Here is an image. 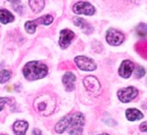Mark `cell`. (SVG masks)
I'll return each instance as SVG.
<instances>
[{"label":"cell","instance_id":"cb8c5ba5","mask_svg":"<svg viewBox=\"0 0 147 135\" xmlns=\"http://www.w3.org/2000/svg\"><path fill=\"white\" fill-rule=\"evenodd\" d=\"M140 130H141L142 132H147V121L141 123V126H140Z\"/></svg>","mask_w":147,"mask_h":135},{"label":"cell","instance_id":"9a60e30c","mask_svg":"<svg viewBox=\"0 0 147 135\" xmlns=\"http://www.w3.org/2000/svg\"><path fill=\"white\" fill-rule=\"evenodd\" d=\"M74 23L77 25V27H79L80 29H82L83 31L85 32V33H92V28L90 25L85 21V20H83L82 18H75L74 19Z\"/></svg>","mask_w":147,"mask_h":135},{"label":"cell","instance_id":"ba28073f","mask_svg":"<svg viewBox=\"0 0 147 135\" xmlns=\"http://www.w3.org/2000/svg\"><path fill=\"white\" fill-rule=\"evenodd\" d=\"M74 12L76 14H84V15H94L95 7L90 3L86 1H80L74 5Z\"/></svg>","mask_w":147,"mask_h":135},{"label":"cell","instance_id":"484cf974","mask_svg":"<svg viewBox=\"0 0 147 135\" xmlns=\"http://www.w3.org/2000/svg\"><path fill=\"white\" fill-rule=\"evenodd\" d=\"M9 2H12V3H14V2H17V0H9Z\"/></svg>","mask_w":147,"mask_h":135},{"label":"cell","instance_id":"7c38bea8","mask_svg":"<svg viewBox=\"0 0 147 135\" xmlns=\"http://www.w3.org/2000/svg\"><path fill=\"white\" fill-rule=\"evenodd\" d=\"M28 128V123L25 120H17L13 125V130L16 135H25Z\"/></svg>","mask_w":147,"mask_h":135},{"label":"cell","instance_id":"44dd1931","mask_svg":"<svg viewBox=\"0 0 147 135\" xmlns=\"http://www.w3.org/2000/svg\"><path fill=\"white\" fill-rule=\"evenodd\" d=\"M25 30H26V32L30 34H34L35 32H36V27L37 25L34 22V20L33 21H28L25 22Z\"/></svg>","mask_w":147,"mask_h":135},{"label":"cell","instance_id":"d4e9b609","mask_svg":"<svg viewBox=\"0 0 147 135\" xmlns=\"http://www.w3.org/2000/svg\"><path fill=\"white\" fill-rule=\"evenodd\" d=\"M33 134L34 135H42V133H41V131H39L38 129H35L34 131H33Z\"/></svg>","mask_w":147,"mask_h":135},{"label":"cell","instance_id":"8fae6325","mask_svg":"<svg viewBox=\"0 0 147 135\" xmlns=\"http://www.w3.org/2000/svg\"><path fill=\"white\" fill-rule=\"evenodd\" d=\"M75 81H76V76L71 72L65 73L62 78V82L64 85L66 91H73L75 89Z\"/></svg>","mask_w":147,"mask_h":135},{"label":"cell","instance_id":"e0dca14e","mask_svg":"<svg viewBox=\"0 0 147 135\" xmlns=\"http://www.w3.org/2000/svg\"><path fill=\"white\" fill-rule=\"evenodd\" d=\"M0 21L2 23H9L14 21V16L7 10H0Z\"/></svg>","mask_w":147,"mask_h":135},{"label":"cell","instance_id":"ffe728a7","mask_svg":"<svg viewBox=\"0 0 147 135\" xmlns=\"http://www.w3.org/2000/svg\"><path fill=\"white\" fill-rule=\"evenodd\" d=\"M11 77V72L7 70L0 71V83H4L9 79Z\"/></svg>","mask_w":147,"mask_h":135},{"label":"cell","instance_id":"5bb4252c","mask_svg":"<svg viewBox=\"0 0 147 135\" xmlns=\"http://www.w3.org/2000/svg\"><path fill=\"white\" fill-rule=\"evenodd\" d=\"M69 119H71V116L68 115V116H65L63 117L60 121H58V123L56 125L55 127V130L57 133H63L65 130L67 129L68 127V123H69Z\"/></svg>","mask_w":147,"mask_h":135},{"label":"cell","instance_id":"7a4b0ae2","mask_svg":"<svg viewBox=\"0 0 147 135\" xmlns=\"http://www.w3.org/2000/svg\"><path fill=\"white\" fill-rule=\"evenodd\" d=\"M47 67L39 61H30L23 68V75L28 80H36L47 75Z\"/></svg>","mask_w":147,"mask_h":135},{"label":"cell","instance_id":"3957f363","mask_svg":"<svg viewBox=\"0 0 147 135\" xmlns=\"http://www.w3.org/2000/svg\"><path fill=\"white\" fill-rule=\"evenodd\" d=\"M84 123H85V119H84L82 113L77 112V113L73 114L67 127L68 133L71 135H82Z\"/></svg>","mask_w":147,"mask_h":135},{"label":"cell","instance_id":"8992f818","mask_svg":"<svg viewBox=\"0 0 147 135\" xmlns=\"http://www.w3.org/2000/svg\"><path fill=\"white\" fill-rule=\"evenodd\" d=\"M106 41L111 46H119L124 41V35L115 29H109L106 33Z\"/></svg>","mask_w":147,"mask_h":135},{"label":"cell","instance_id":"9c48e42d","mask_svg":"<svg viewBox=\"0 0 147 135\" xmlns=\"http://www.w3.org/2000/svg\"><path fill=\"white\" fill-rule=\"evenodd\" d=\"M75 38V33L68 29L62 30L60 32V38H59V44L62 49H66L71 44V40Z\"/></svg>","mask_w":147,"mask_h":135},{"label":"cell","instance_id":"7402d4cb","mask_svg":"<svg viewBox=\"0 0 147 135\" xmlns=\"http://www.w3.org/2000/svg\"><path fill=\"white\" fill-rule=\"evenodd\" d=\"M135 75L138 78H141L145 75V69L143 67H138L135 71Z\"/></svg>","mask_w":147,"mask_h":135},{"label":"cell","instance_id":"6da1fadb","mask_svg":"<svg viewBox=\"0 0 147 135\" xmlns=\"http://www.w3.org/2000/svg\"><path fill=\"white\" fill-rule=\"evenodd\" d=\"M35 110L43 116H49L56 108V99L51 94H42L34 101Z\"/></svg>","mask_w":147,"mask_h":135},{"label":"cell","instance_id":"603a6c76","mask_svg":"<svg viewBox=\"0 0 147 135\" xmlns=\"http://www.w3.org/2000/svg\"><path fill=\"white\" fill-rule=\"evenodd\" d=\"M11 100H12L11 98H6V97H1V98H0V111L2 110L3 107H4V106H5V104H7V102H9Z\"/></svg>","mask_w":147,"mask_h":135},{"label":"cell","instance_id":"4316f807","mask_svg":"<svg viewBox=\"0 0 147 135\" xmlns=\"http://www.w3.org/2000/svg\"><path fill=\"white\" fill-rule=\"evenodd\" d=\"M99 135H108V134H106V133H103V134H99Z\"/></svg>","mask_w":147,"mask_h":135},{"label":"cell","instance_id":"5b68a950","mask_svg":"<svg viewBox=\"0 0 147 135\" xmlns=\"http://www.w3.org/2000/svg\"><path fill=\"white\" fill-rule=\"evenodd\" d=\"M75 62H76L77 67L82 71H94L97 68L96 62L92 59L85 57V56H78V57H76Z\"/></svg>","mask_w":147,"mask_h":135},{"label":"cell","instance_id":"52a82bcc","mask_svg":"<svg viewBox=\"0 0 147 135\" xmlns=\"http://www.w3.org/2000/svg\"><path fill=\"white\" fill-rule=\"evenodd\" d=\"M83 83H84V87L86 88L87 91L94 93V94H98L101 90V85L99 82V80L96 78L95 76H86L84 79H83Z\"/></svg>","mask_w":147,"mask_h":135},{"label":"cell","instance_id":"d6986e66","mask_svg":"<svg viewBox=\"0 0 147 135\" xmlns=\"http://www.w3.org/2000/svg\"><path fill=\"white\" fill-rule=\"evenodd\" d=\"M136 31H137V34H138L139 36L145 37L147 35V25H144V23H140V25L137 27Z\"/></svg>","mask_w":147,"mask_h":135},{"label":"cell","instance_id":"ac0fdd59","mask_svg":"<svg viewBox=\"0 0 147 135\" xmlns=\"http://www.w3.org/2000/svg\"><path fill=\"white\" fill-rule=\"evenodd\" d=\"M53 20H54V18H53L52 15H45V16H42V17L36 19V20H34V22L36 25L41 23V25H49L53 22Z\"/></svg>","mask_w":147,"mask_h":135},{"label":"cell","instance_id":"277c9868","mask_svg":"<svg viewBox=\"0 0 147 135\" xmlns=\"http://www.w3.org/2000/svg\"><path fill=\"white\" fill-rule=\"evenodd\" d=\"M138 95V90L134 87H128V88H123V89L118 91V97L122 102L126 104L129 101L134 100Z\"/></svg>","mask_w":147,"mask_h":135},{"label":"cell","instance_id":"2e32d148","mask_svg":"<svg viewBox=\"0 0 147 135\" xmlns=\"http://www.w3.org/2000/svg\"><path fill=\"white\" fill-rule=\"evenodd\" d=\"M44 4H45L44 0H30V6L34 13L41 12L44 7Z\"/></svg>","mask_w":147,"mask_h":135},{"label":"cell","instance_id":"30bf717a","mask_svg":"<svg viewBox=\"0 0 147 135\" xmlns=\"http://www.w3.org/2000/svg\"><path fill=\"white\" fill-rule=\"evenodd\" d=\"M134 69H135V65H134V63L130 60H124L121 63V65H120V69H119L120 76L123 77V78H128L131 75Z\"/></svg>","mask_w":147,"mask_h":135},{"label":"cell","instance_id":"4fadbf2b","mask_svg":"<svg viewBox=\"0 0 147 135\" xmlns=\"http://www.w3.org/2000/svg\"><path fill=\"white\" fill-rule=\"evenodd\" d=\"M126 117H127V119L130 120V121H135V120L142 119V118H143V114H142L141 111L131 108V109L126 110Z\"/></svg>","mask_w":147,"mask_h":135}]
</instances>
